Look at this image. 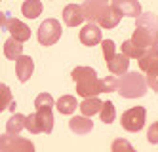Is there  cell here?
Listing matches in <instances>:
<instances>
[{
	"mask_svg": "<svg viewBox=\"0 0 158 152\" xmlns=\"http://www.w3.org/2000/svg\"><path fill=\"white\" fill-rule=\"evenodd\" d=\"M73 80L76 82V93L80 97H97L103 93V80L97 78V72L92 67H76L73 68Z\"/></svg>",
	"mask_w": 158,
	"mask_h": 152,
	"instance_id": "cell-1",
	"label": "cell"
},
{
	"mask_svg": "<svg viewBox=\"0 0 158 152\" xmlns=\"http://www.w3.org/2000/svg\"><path fill=\"white\" fill-rule=\"evenodd\" d=\"M147 78L139 72H126L118 78V93L126 99H137L147 93Z\"/></svg>",
	"mask_w": 158,
	"mask_h": 152,
	"instance_id": "cell-2",
	"label": "cell"
},
{
	"mask_svg": "<svg viewBox=\"0 0 158 152\" xmlns=\"http://www.w3.org/2000/svg\"><path fill=\"white\" fill-rule=\"evenodd\" d=\"M53 97L50 93H40V95L35 99V109H36V116H38V122L42 125V131L44 133H52L53 129Z\"/></svg>",
	"mask_w": 158,
	"mask_h": 152,
	"instance_id": "cell-3",
	"label": "cell"
},
{
	"mask_svg": "<svg viewBox=\"0 0 158 152\" xmlns=\"http://www.w3.org/2000/svg\"><path fill=\"white\" fill-rule=\"evenodd\" d=\"M61 23L57 19H46L42 21V25L38 27V42L40 46H53L61 38Z\"/></svg>",
	"mask_w": 158,
	"mask_h": 152,
	"instance_id": "cell-4",
	"label": "cell"
},
{
	"mask_svg": "<svg viewBox=\"0 0 158 152\" xmlns=\"http://www.w3.org/2000/svg\"><path fill=\"white\" fill-rule=\"evenodd\" d=\"M145 116H147V109L145 107H133V109H128L126 112L122 114V127L126 131H141L143 125H145Z\"/></svg>",
	"mask_w": 158,
	"mask_h": 152,
	"instance_id": "cell-5",
	"label": "cell"
},
{
	"mask_svg": "<svg viewBox=\"0 0 158 152\" xmlns=\"http://www.w3.org/2000/svg\"><path fill=\"white\" fill-rule=\"evenodd\" d=\"M0 150L2 152H35V145L25 137L4 133L2 139H0Z\"/></svg>",
	"mask_w": 158,
	"mask_h": 152,
	"instance_id": "cell-6",
	"label": "cell"
},
{
	"mask_svg": "<svg viewBox=\"0 0 158 152\" xmlns=\"http://www.w3.org/2000/svg\"><path fill=\"white\" fill-rule=\"evenodd\" d=\"M2 29L4 31H10V34H12V38L19 40V42H25L31 38V29L25 25L23 21L19 19H14L10 14H2Z\"/></svg>",
	"mask_w": 158,
	"mask_h": 152,
	"instance_id": "cell-7",
	"label": "cell"
},
{
	"mask_svg": "<svg viewBox=\"0 0 158 152\" xmlns=\"http://www.w3.org/2000/svg\"><path fill=\"white\" fill-rule=\"evenodd\" d=\"M139 68L143 72H147V84L152 91H158V57L152 55L151 51L143 55L139 59Z\"/></svg>",
	"mask_w": 158,
	"mask_h": 152,
	"instance_id": "cell-8",
	"label": "cell"
},
{
	"mask_svg": "<svg viewBox=\"0 0 158 152\" xmlns=\"http://www.w3.org/2000/svg\"><path fill=\"white\" fill-rule=\"evenodd\" d=\"M110 2H105V0H84L82 10H84V15L88 23H97V19L109 10Z\"/></svg>",
	"mask_w": 158,
	"mask_h": 152,
	"instance_id": "cell-9",
	"label": "cell"
},
{
	"mask_svg": "<svg viewBox=\"0 0 158 152\" xmlns=\"http://www.w3.org/2000/svg\"><path fill=\"white\" fill-rule=\"evenodd\" d=\"M141 32H145L147 36H149L151 40H154L158 36V15L151 14V11H147V14H141L137 17V27Z\"/></svg>",
	"mask_w": 158,
	"mask_h": 152,
	"instance_id": "cell-10",
	"label": "cell"
},
{
	"mask_svg": "<svg viewBox=\"0 0 158 152\" xmlns=\"http://www.w3.org/2000/svg\"><path fill=\"white\" fill-rule=\"evenodd\" d=\"M110 6L124 17H135L141 15V4L139 0H110Z\"/></svg>",
	"mask_w": 158,
	"mask_h": 152,
	"instance_id": "cell-11",
	"label": "cell"
},
{
	"mask_svg": "<svg viewBox=\"0 0 158 152\" xmlns=\"http://www.w3.org/2000/svg\"><path fill=\"white\" fill-rule=\"evenodd\" d=\"M63 21H65V25H69V27H76V25H80V23H84L86 15H84L82 6L69 4L63 10Z\"/></svg>",
	"mask_w": 158,
	"mask_h": 152,
	"instance_id": "cell-12",
	"label": "cell"
},
{
	"mask_svg": "<svg viewBox=\"0 0 158 152\" xmlns=\"http://www.w3.org/2000/svg\"><path fill=\"white\" fill-rule=\"evenodd\" d=\"M80 42L84 46H97L101 44V31H99V25H95V23H88V25L82 27L80 31Z\"/></svg>",
	"mask_w": 158,
	"mask_h": 152,
	"instance_id": "cell-13",
	"label": "cell"
},
{
	"mask_svg": "<svg viewBox=\"0 0 158 152\" xmlns=\"http://www.w3.org/2000/svg\"><path fill=\"white\" fill-rule=\"evenodd\" d=\"M32 71H35V61L29 55H21L15 61V74H17L19 82H27L32 76Z\"/></svg>",
	"mask_w": 158,
	"mask_h": 152,
	"instance_id": "cell-14",
	"label": "cell"
},
{
	"mask_svg": "<svg viewBox=\"0 0 158 152\" xmlns=\"http://www.w3.org/2000/svg\"><path fill=\"white\" fill-rule=\"evenodd\" d=\"M69 127L73 133H78V135H86L94 129V122L88 118V116H73L69 120Z\"/></svg>",
	"mask_w": 158,
	"mask_h": 152,
	"instance_id": "cell-15",
	"label": "cell"
},
{
	"mask_svg": "<svg viewBox=\"0 0 158 152\" xmlns=\"http://www.w3.org/2000/svg\"><path fill=\"white\" fill-rule=\"evenodd\" d=\"M109 65V71L112 74H116V76H122V74H126L128 72V67H130V57L128 55H124V53H116L112 59L107 63Z\"/></svg>",
	"mask_w": 158,
	"mask_h": 152,
	"instance_id": "cell-16",
	"label": "cell"
},
{
	"mask_svg": "<svg viewBox=\"0 0 158 152\" xmlns=\"http://www.w3.org/2000/svg\"><path fill=\"white\" fill-rule=\"evenodd\" d=\"M120 19H122V15H120L112 6H109V10L97 19V25H99V27H103V29H114V27H118Z\"/></svg>",
	"mask_w": 158,
	"mask_h": 152,
	"instance_id": "cell-17",
	"label": "cell"
},
{
	"mask_svg": "<svg viewBox=\"0 0 158 152\" xmlns=\"http://www.w3.org/2000/svg\"><path fill=\"white\" fill-rule=\"evenodd\" d=\"M23 42H19L15 38H10L4 42V55L8 57V59L12 61H17L21 55H23V46H21Z\"/></svg>",
	"mask_w": 158,
	"mask_h": 152,
	"instance_id": "cell-18",
	"label": "cell"
},
{
	"mask_svg": "<svg viewBox=\"0 0 158 152\" xmlns=\"http://www.w3.org/2000/svg\"><path fill=\"white\" fill-rule=\"evenodd\" d=\"M27 127V116L23 114H14L12 118L6 122V133L10 135H19L21 129H25Z\"/></svg>",
	"mask_w": 158,
	"mask_h": 152,
	"instance_id": "cell-19",
	"label": "cell"
},
{
	"mask_svg": "<svg viewBox=\"0 0 158 152\" xmlns=\"http://www.w3.org/2000/svg\"><path fill=\"white\" fill-rule=\"evenodd\" d=\"M82 110V114L84 116H94V114H99L101 112V109H103V103H101L97 97H88V99H84L82 103H80V107H78Z\"/></svg>",
	"mask_w": 158,
	"mask_h": 152,
	"instance_id": "cell-20",
	"label": "cell"
},
{
	"mask_svg": "<svg viewBox=\"0 0 158 152\" xmlns=\"http://www.w3.org/2000/svg\"><path fill=\"white\" fill-rule=\"evenodd\" d=\"M122 53H124V55H128L130 59H141L143 55L149 53V50H145V48H141V46L133 44L131 40H126V42L122 44Z\"/></svg>",
	"mask_w": 158,
	"mask_h": 152,
	"instance_id": "cell-21",
	"label": "cell"
},
{
	"mask_svg": "<svg viewBox=\"0 0 158 152\" xmlns=\"http://www.w3.org/2000/svg\"><path fill=\"white\" fill-rule=\"evenodd\" d=\"M21 11H23L25 17L36 19L42 14V2H40V0H25L23 6H21Z\"/></svg>",
	"mask_w": 158,
	"mask_h": 152,
	"instance_id": "cell-22",
	"label": "cell"
},
{
	"mask_svg": "<svg viewBox=\"0 0 158 152\" xmlns=\"http://www.w3.org/2000/svg\"><path fill=\"white\" fill-rule=\"evenodd\" d=\"M55 107H57V110L61 114H73L74 109H78L80 105L76 103V99L73 95H63V97L57 99V105H55Z\"/></svg>",
	"mask_w": 158,
	"mask_h": 152,
	"instance_id": "cell-23",
	"label": "cell"
},
{
	"mask_svg": "<svg viewBox=\"0 0 158 152\" xmlns=\"http://www.w3.org/2000/svg\"><path fill=\"white\" fill-rule=\"evenodd\" d=\"M99 118H101L103 124H112L116 120V109H114V105H112L110 101L103 103V109H101V112H99Z\"/></svg>",
	"mask_w": 158,
	"mask_h": 152,
	"instance_id": "cell-24",
	"label": "cell"
},
{
	"mask_svg": "<svg viewBox=\"0 0 158 152\" xmlns=\"http://www.w3.org/2000/svg\"><path fill=\"white\" fill-rule=\"evenodd\" d=\"M110 152H137L131 145H130V141H126V139H122V137H118V139H114L112 141V145H110Z\"/></svg>",
	"mask_w": 158,
	"mask_h": 152,
	"instance_id": "cell-25",
	"label": "cell"
},
{
	"mask_svg": "<svg viewBox=\"0 0 158 152\" xmlns=\"http://www.w3.org/2000/svg\"><path fill=\"white\" fill-rule=\"evenodd\" d=\"M2 110H6V109H10V110H14L15 109V101L12 99V93H10V88L6 86V84H2Z\"/></svg>",
	"mask_w": 158,
	"mask_h": 152,
	"instance_id": "cell-26",
	"label": "cell"
},
{
	"mask_svg": "<svg viewBox=\"0 0 158 152\" xmlns=\"http://www.w3.org/2000/svg\"><path fill=\"white\" fill-rule=\"evenodd\" d=\"M101 48H103V57H105V61L109 63L110 59H112V57H114L118 51H116V46H114V42H112V40H103V42H101Z\"/></svg>",
	"mask_w": 158,
	"mask_h": 152,
	"instance_id": "cell-27",
	"label": "cell"
},
{
	"mask_svg": "<svg viewBox=\"0 0 158 152\" xmlns=\"http://www.w3.org/2000/svg\"><path fill=\"white\" fill-rule=\"evenodd\" d=\"M27 129H29L31 133H40V131H42V125H40V122H38L36 112H32V114L27 116Z\"/></svg>",
	"mask_w": 158,
	"mask_h": 152,
	"instance_id": "cell-28",
	"label": "cell"
},
{
	"mask_svg": "<svg viewBox=\"0 0 158 152\" xmlns=\"http://www.w3.org/2000/svg\"><path fill=\"white\" fill-rule=\"evenodd\" d=\"M118 89V78H114V76H107V78H103V91H116Z\"/></svg>",
	"mask_w": 158,
	"mask_h": 152,
	"instance_id": "cell-29",
	"label": "cell"
},
{
	"mask_svg": "<svg viewBox=\"0 0 158 152\" xmlns=\"http://www.w3.org/2000/svg\"><path fill=\"white\" fill-rule=\"evenodd\" d=\"M147 139H149L151 145H156V143H158V122H154V124L149 125V133H147Z\"/></svg>",
	"mask_w": 158,
	"mask_h": 152,
	"instance_id": "cell-30",
	"label": "cell"
},
{
	"mask_svg": "<svg viewBox=\"0 0 158 152\" xmlns=\"http://www.w3.org/2000/svg\"><path fill=\"white\" fill-rule=\"evenodd\" d=\"M149 51H151L152 55H156V57H158V36L154 38V42H152V46H151V50H149Z\"/></svg>",
	"mask_w": 158,
	"mask_h": 152,
	"instance_id": "cell-31",
	"label": "cell"
},
{
	"mask_svg": "<svg viewBox=\"0 0 158 152\" xmlns=\"http://www.w3.org/2000/svg\"><path fill=\"white\" fill-rule=\"evenodd\" d=\"M105 2H109V0H105Z\"/></svg>",
	"mask_w": 158,
	"mask_h": 152,
	"instance_id": "cell-32",
	"label": "cell"
}]
</instances>
